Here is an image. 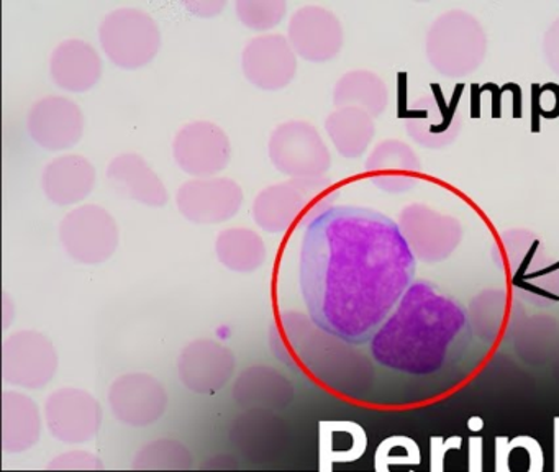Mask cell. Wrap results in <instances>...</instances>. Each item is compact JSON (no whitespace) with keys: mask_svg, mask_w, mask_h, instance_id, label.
<instances>
[{"mask_svg":"<svg viewBox=\"0 0 559 472\" xmlns=\"http://www.w3.org/2000/svg\"><path fill=\"white\" fill-rule=\"evenodd\" d=\"M99 45L114 66L139 71L152 64L162 51V28L146 10L120 7L100 22Z\"/></svg>","mask_w":559,"mask_h":472,"instance_id":"obj_4","label":"cell"},{"mask_svg":"<svg viewBox=\"0 0 559 472\" xmlns=\"http://www.w3.org/2000/svg\"><path fill=\"white\" fill-rule=\"evenodd\" d=\"M421 452L417 441L404 435L391 436L384 439L376 449V472H417L414 468L420 465Z\"/></svg>","mask_w":559,"mask_h":472,"instance_id":"obj_25","label":"cell"},{"mask_svg":"<svg viewBox=\"0 0 559 472\" xmlns=\"http://www.w3.org/2000/svg\"><path fill=\"white\" fill-rule=\"evenodd\" d=\"M271 164L289 179L325 177L332 166L329 146L316 125L300 118L283 121L270 134Z\"/></svg>","mask_w":559,"mask_h":472,"instance_id":"obj_6","label":"cell"},{"mask_svg":"<svg viewBox=\"0 0 559 472\" xmlns=\"http://www.w3.org/2000/svg\"><path fill=\"white\" fill-rule=\"evenodd\" d=\"M83 108L68 95L50 94L34 102L27 114V131L37 146L53 153L73 150L84 137Z\"/></svg>","mask_w":559,"mask_h":472,"instance_id":"obj_10","label":"cell"},{"mask_svg":"<svg viewBox=\"0 0 559 472\" xmlns=\"http://www.w3.org/2000/svg\"><path fill=\"white\" fill-rule=\"evenodd\" d=\"M368 438L365 429L355 422L335 420L320 423V459L323 469H332L335 462H352L361 458Z\"/></svg>","mask_w":559,"mask_h":472,"instance_id":"obj_21","label":"cell"},{"mask_svg":"<svg viewBox=\"0 0 559 472\" xmlns=\"http://www.w3.org/2000/svg\"><path fill=\"white\" fill-rule=\"evenodd\" d=\"M176 206L194 225H221L240 213L245 192L227 176L186 180L176 190Z\"/></svg>","mask_w":559,"mask_h":472,"instance_id":"obj_9","label":"cell"},{"mask_svg":"<svg viewBox=\"0 0 559 472\" xmlns=\"http://www.w3.org/2000/svg\"><path fill=\"white\" fill-rule=\"evenodd\" d=\"M483 426L484 422L483 418H480V416H473V418H471L469 422H467V428H469L471 432L474 433L480 432V429H483Z\"/></svg>","mask_w":559,"mask_h":472,"instance_id":"obj_33","label":"cell"},{"mask_svg":"<svg viewBox=\"0 0 559 472\" xmlns=\"http://www.w3.org/2000/svg\"><path fill=\"white\" fill-rule=\"evenodd\" d=\"M336 107H361L366 110H379V82L374 75L365 71H353L336 82L333 91Z\"/></svg>","mask_w":559,"mask_h":472,"instance_id":"obj_24","label":"cell"},{"mask_svg":"<svg viewBox=\"0 0 559 472\" xmlns=\"http://www.w3.org/2000/svg\"><path fill=\"white\" fill-rule=\"evenodd\" d=\"M48 469L60 472L99 471L103 469V462L93 452L76 449V451L63 452V455L51 459L48 462Z\"/></svg>","mask_w":559,"mask_h":472,"instance_id":"obj_27","label":"cell"},{"mask_svg":"<svg viewBox=\"0 0 559 472\" xmlns=\"http://www.w3.org/2000/svg\"><path fill=\"white\" fill-rule=\"evenodd\" d=\"M64 252L78 264L99 266L109 261L120 245L116 216L99 203L74 206L58 226Z\"/></svg>","mask_w":559,"mask_h":472,"instance_id":"obj_5","label":"cell"},{"mask_svg":"<svg viewBox=\"0 0 559 472\" xmlns=\"http://www.w3.org/2000/svg\"><path fill=\"white\" fill-rule=\"evenodd\" d=\"M50 78L57 87L73 94H84L99 84L104 61L99 49L86 39L68 38L58 43L48 61Z\"/></svg>","mask_w":559,"mask_h":472,"instance_id":"obj_16","label":"cell"},{"mask_svg":"<svg viewBox=\"0 0 559 472\" xmlns=\"http://www.w3.org/2000/svg\"><path fill=\"white\" fill-rule=\"evenodd\" d=\"M330 180L287 179L271 184L257 193L251 215L258 228L281 235L296 225H309L313 219L330 209Z\"/></svg>","mask_w":559,"mask_h":472,"instance_id":"obj_3","label":"cell"},{"mask_svg":"<svg viewBox=\"0 0 559 472\" xmlns=\"http://www.w3.org/2000/svg\"><path fill=\"white\" fill-rule=\"evenodd\" d=\"M473 341L466 307L430 281H415L369 341L376 363L433 376L460 363Z\"/></svg>","mask_w":559,"mask_h":472,"instance_id":"obj_2","label":"cell"},{"mask_svg":"<svg viewBox=\"0 0 559 472\" xmlns=\"http://www.w3.org/2000/svg\"><path fill=\"white\" fill-rule=\"evenodd\" d=\"M192 462L191 451L182 442L156 439L136 452L133 468L152 472L188 471Z\"/></svg>","mask_w":559,"mask_h":472,"instance_id":"obj_23","label":"cell"},{"mask_svg":"<svg viewBox=\"0 0 559 472\" xmlns=\"http://www.w3.org/2000/svg\"><path fill=\"white\" fill-rule=\"evenodd\" d=\"M372 121L361 108L342 107L326 117L325 131L342 156L356 157L372 137Z\"/></svg>","mask_w":559,"mask_h":472,"instance_id":"obj_22","label":"cell"},{"mask_svg":"<svg viewBox=\"0 0 559 472\" xmlns=\"http://www.w3.org/2000/svg\"><path fill=\"white\" fill-rule=\"evenodd\" d=\"M555 472H559V416L555 418Z\"/></svg>","mask_w":559,"mask_h":472,"instance_id":"obj_32","label":"cell"},{"mask_svg":"<svg viewBox=\"0 0 559 472\" xmlns=\"http://www.w3.org/2000/svg\"><path fill=\"white\" fill-rule=\"evenodd\" d=\"M41 436V413L34 399L15 390L2 396V449L8 455L27 451Z\"/></svg>","mask_w":559,"mask_h":472,"instance_id":"obj_19","label":"cell"},{"mask_svg":"<svg viewBox=\"0 0 559 472\" xmlns=\"http://www.w3.org/2000/svg\"><path fill=\"white\" fill-rule=\"evenodd\" d=\"M186 9L192 15L201 16V19H214L222 13V10L227 7L225 0H191L185 3Z\"/></svg>","mask_w":559,"mask_h":472,"instance_id":"obj_29","label":"cell"},{"mask_svg":"<svg viewBox=\"0 0 559 472\" xmlns=\"http://www.w3.org/2000/svg\"><path fill=\"white\" fill-rule=\"evenodd\" d=\"M417 261L401 226L371 209L330 206L300 243L310 320L349 344L371 341L414 284Z\"/></svg>","mask_w":559,"mask_h":472,"instance_id":"obj_1","label":"cell"},{"mask_svg":"<svg viewBox=\"0 0 559 472\" xmlns=\"http://www.w3.org/2000/svg\"><path fill=\"white\" fill-rule=\"evenodd\" d=\"M45 423L53 438L67 445L91 441L103 425L99 400L84 389L61 387L47 397Z\"/></svg>","mask_w":559,"mask_h":472,"instance_id":"obj_11","label":"cell"},{"mask_svg":"<svg viewBox=\"0 0 559 472\" xmlns=\"http://www.w3.org/2000/svg\"><path fill=\"white\" fill-rule=\"evenodd\" d=\"M231 141L221 125L192 120L182 125L173 140V157L182 173L198 177L221 176L231 161Z\"/></svg>","mask_w":559,"mask_h":472,"instance_id":"obj_8","label":"cell"},{"mask_svg":"<svg viewBox=\"0 0 559 472\" xmlns=\"http://www.w3.org/2000/svg\"><path fill=\"white\" fill-rule=\"evenodd\" d=\"M235 367L234 351L214 340L192 341L178 359L179 379L189 390L202 396H214L224 389L234 377Z\"/></svg>","mask_w":559,"mask_h":472,"instance_id":"obj_15","label":"cell"},{"mask_svg":"<svg viewBox=\"0 0 559 472\" xmlns=\"http://www.w3.org/2000/svg\"><path fill=\"white\" fill-rule=\"evenodd\" d=\"M235 12L245 28L251 32L271 33L287 15L284 0H237Z\"/></svg>","mask_w":559,"mask_h":472,"instance_id":"obj_26","label":"cell"},{"mask_svg":"<svg viewBox=\"0 0 559 472\" xmlns=\"http://www.w3.org/2000/svg\"><path fill=\"white\" fill-rule=\"evenodd\" d=\"M467 472H483V436H471Z\"/></svg>","mask_w":559,"mask_h":472,"instance_id":"obj_30","label":"cell"},{"mask_svg":"<svg viewBox=\"0 0 559 472\" xmlns=\"http://www.w3.org/2000/svg\"><path fill=\"white\" fill-rule=\"evenodd\" d=\"M58 364L57 347L40 331H15L2 344V377L11 386L44 389L57 376Z\"/></svg>","mask_w":559,"mask_h":472,"instance_id":"obj_7","label":"cell"},{"mask_svg":"<svg viewBox=\"0 0 559 472\" xmlns=\"http://www.w3.org/2000/svg\"><path fill=\"white\" fill-rule=\"evenodd\" d=\"M430 445V472H444V456L450 449H460L463 438L453 436V438L444 439L441 436H433Z\"/></svg>","mask_w":559,"mask_h":472,"instance_id":"obj_28","label":"cell"},{"mask_svg":"<svg viewBox=\"0 0 559 472\" xmlns=\"http://www.w3.org/2000/svg\"><path fill=\"white\" fill-rule=\"evenodd\" d=\"M299 56L286 35L264 33L254 36L241 52V71L254 87L266 92L286 88L296 79Z\"/></svg>","mask_w":559,"mask_h":472,"instance_id":"obj_12","label":"cell"},{"mask_svg":"<svg viewBox=\"0 0 559 472\" xmlns=\"http://www.w3.org/2000/svg\"><path fill=\"white\" fill-rule=\"evenodd\" d=\"M96 184V166L83 154H60L41 170V190L58 206L83 205Z\"/></svg>","mask_w":559,"mask_h":472,"instance_id":"obj_17","label":"cell"},{"mask_svg":"<svg viewBox=\"0 0 559 472\" xmlns=\"http://www.w3.org/2000/svg\"><path fill=\"white\" fill-rule=\"evenodd\" d=\"M215 255L228 271L250 274L266 262L267 248L263 236L247 226L222 229L215 239Z\"/></svg>","mask_w":559,"mask_h":472,"instance_id":"obj_20","label":"cell"},{"mask_svg":"<svg viewBox=\"0 0 559 472\" xmlns=\"http://www.w3.org/2000/svg\"><path fill=\"white\" fill-rule=\"evenodd\" d=\"M110 187L119 196L152 209L168 203L169 192L162 177L155 173L142 154L126 151L110 160L106 170Z\"/></svg>","mask_w":559,"mask_h":472,"instance_id":"obj_18","label":"cell"},{"mask_svg":"<svg viewBox=\"0 0 559 472\" xmlns=\"http://www.w3.org/2000/svg\"><path fill=\"white\" fill-rule=\"evenodd\" d=\"M287 39L304 61L326 62L342 51V22L325 7L304 5L290 15Z\"/></svg>","mask_w":559,"mask_h":472,"instance_id":"obj_14","label":"cell"},{"mask_svg":"<svg viewBox=\"0 0 559 472\" xmlns=\"http://www.w3.org/2000/svg\"><path fill=\"white\" fill-rule=\"evenodd\" d=\"M507 446H509V439H507L506 436H497L496 472H509V465H507Z\"/></svg>","mask_w":559,"mask_h":472,"instance_id":"obj_31","label":"cell"},{"mask_svg":"<svg viewBox=\"0 0 559 472\" xmlns=\"http://www.w3.org/2000/svg\"><path fill=\"white\" fill-rule=\"evenodd\" d=\"M168 392L152 374L129 373L117 377L109 389L114 416L129 426L153 425L168 409Z\"/></svg>","mask_w":559,"mask_h":472,"instance_id":"obj_13","label":"cell"}]
</instances>
